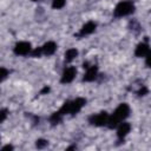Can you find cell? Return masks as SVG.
Wrapping results in <instances>:
<instances>
[{
  "instance_id": "cell-15",
  "label": "cell",
  "mask_w": 151,
  "mask_h": 151,
  "mask_svg": "<svg viewBox=\"0 0 151 151\" xmlns=\"http://www.w3.org/2000/svg\"><path fill=\"white\" fill-rule=\"evenodd\" d=\"M47 144H48V143H47V140H45V139H38L35 145H37V147H38V149H42V147H45Z\"/></svg>"
},
{
  "instance_id": "cell-9",
  "label": "cell",
  "mask_w": 151,
  "mask_h": 151,
  "mask_svg": "<svg viewBox=\"0 0 151 151\" xmlns=\"http://www.w3.org/2000/svg\"><path fill=\"white\" fill-rule=\"evenodd\" d=\"M96 29V24L93 21H88L86 22L81 28H80V32L77 34L78 37H85V35H88L91 33H93Z\"/></svg>"
},
{
  "instance_id": "cell-17",
  "label": "cell",
  "mask_w": 151,
  "mask_h": 151,
  "mask_svg": "<svg viewBox=\"0 0 151 151\" xmlns=\"http://www.w3.org/2000/svg\"><path fill=\"white\" fill-rule=\"evenodd\" d=\"M146 93H147V88H146L145 86H143V87L138 91V94H139V96H145Z\"/></svg>"
},
{
  "instance_id": "cell-7",
  "label": "cell",
  "mask_w": 151,
  "mask_h": 151,
  "mask_svg": "<svg viewBox=\"0 0 151 151\" xmlns=\"http://www.w3.org/2000/svg\"><path fill=\"white\" fill-rule=\"evenodd\" d=\"M87 70H86V72H85V74H84V78H83V80L84 81H93L96 78H97V76H98V68H97V66H87L86 67Z\"/></svg>"
},
{
  "instance_id": "cell-8",
  "label": "cell",
  "mask_w": 151,
  "mask_h": 151,
  "mask_svg": "<svg viewBox=\"0 0 151 151\" xmlns=\"http://www.w3.org/2000/svg\"><path fill=\"white\" fill-rule=\"evenodd\" d=\"M117 126H118V130H117V136H118V138H119V139H124V138L129 134V132H130V130H131V125H130L129 123H120V124H118Z\"/></svg>"
},
{
  "instance_id": "cell-18",
  "label": "cell",
  "mask_w": 151,
  "mask_h": 151,
  "mask_svg": "<svg viewBox=\"0 0 151 151\" xmlns=\"http://www.w3.org/2000/svg\"><path fill=\"white\" fill-rule=\"evenodd\" d=\"M2 150H13V146L12 145H6L2 147Z\"/></svg>"
},
{
  "instance_id": "cell-1",
  "label": "cell",
  "mask_w": 151,
  "mask_h": 151,
  "mask_svg": "<svg viewBox=\"0 0 151 151\" xmlns=\"http://www.w3.org/2000/svg\"><path fill=\"white\" fill-rule=\"evenodd\" d=\"M129 113H130V107H129V105L125 104V103L120 104V105L114 110V112H113L111 116H109V119H107V124H106V125H107L110 129L116 127L118 124H120V123L129 116Z\"/></svg>"
},
{
  "instance_id": "cell-10",
  "label": "cell",
  "mask_w": 151,
  "mask_h": 151,
  "mask_svg": "<svg viewBox=\"0 0 151 151\" xmlns=\"http://www.w3.org/2000/svg\"><path fill=\"white\" fill-rule=\"evenodd\" d=\"M150 53V48H149V45L145 44V42H140L137 47H136V51H134V54L139 58L142 57H146L147 54Z\"/></svg>"
},
{
  "instance_id": "cell-19",
  "label": "cell",
  "mask_w": 151,
  "mask_h": 151,
  "mask_svg": "<svg viewBox=\"0 0 151 151\" xmlns=\"http://www.w3.org/2000/svg\"><path fill=\"white\" fill-rule=\"evenodd\" d=\"M33 1H38V0H33Z\"/></svg>"
},
{
  "instance_id": "cell-13",
  "label": "cell",
  "mask_w": 151,
  "mask_h": 151,
  "mask_svg": "<svg viewBox=\"0 0 151 151\" xmlns=\"http://www.w3.org/2000/svg\"><path fill=\"white\" fill-rule=\"evenodd\" d=\"M66 4V0H53L52 1V7L55 8V9H60L65 6Z\"/></svg>"
},
{
  "instance_id": "cell-12",
  "label": "cell",
  "mask_w": 151,
  "mask_h": 151,
  "mask_svg": "<svg viewBox=\"0 0 151 151\" xmlns=\"http://www.w3.org/2000/svg\"><path fill=\"white\" fill-rule=\"evenodd\" d=\"M77 55H78V51H77L76 48H70V50H67L66 53H65V60H66L67 63H70V61H72L74 58H77Z\"/></svg>"
},
{
  "instance_id": "cell-5",
  "label": "cell",
  "mask_w": 151,
  "mask_h": 151,
  "mask_svg": "<svg viewBox=\"0 0 151 151\" xmlns=\"http://www.w3.org/2000/svg\"><path fill=\"white\" fill-rule=\"evenodd\" d=\"M76 74H77V70H76V67H73V66L66 67V68L64 70L63 74H61V79H60V81H61L63 84H68V83H71V81L74 79Z\"/></svg>"
},
{
  "instance_id": "cell-16",
  "label": "cell",
  "mask_w": 151,
  "mask_h": 151,
  "mask_svg": "<svg viewBox=\"0 0 151 151\" xmlns=\"http://www.w3.org/2000/svg\"><path fill=\"white\" fill-rule=\"evenodd\" d=\"M7 117V110H0V123H2Z\"/></svg>"
},
{
  "instance_id": "cell-14",
  "label": "cell",
  "mask_w": 151,
  "mask_h": 151,
  "mask_svg": "<svg viewBox=\"0 0 151 151\" xmlns=\"http://www.w3.org/2000/svg\"><path fill=\"white\" fill-rule=\"evenodd\" d=\"M7 76H8V71H7V68H5V67H0V83L4 81V80L7 78Z\"/></svg>"
},
{
  "instance_id": "cell-6",
  "label": "cell",
  "mask_w": 151,
  "mask_h": 151,
  "mask_svg": "<svg viewBox=\"0 0 151 151\" xmlns=\"http://www.w3.org/2000/svg\"><path fill=\"white\" fill-rule=\"evenodd\" d=\"M31 44L27 41H20L14 46V53L17 55H26L31 52Z\"/></svg>"
},
{
  "instance_id": "cell-4",
  "label": "cell",
  "mask_w": 151,
  "mask_h": 151,
  "mask_svg": "<svg viewBox=\"0 0 151 151\" xmlns=\"http://www.w3.org/2000/svg\"><path fill=\"white\" fill-rule=\"evenodd\" d=\"M107 119H109V113L103 111L99 112L97 114H93L90 117V123L94 126H104L107 124Z\"/></svg>"
},
{
  "instance_id": "cell-3",
  "label": "cell",
  "mask_w": 151,
  "mask_h": 151,
  "mask_svg": "<svg viewBox=\"0 0 151 151\" xmlns=\"http://www.w3.org/2000/svg\"><path fill=\"white\" fill-rule=\"evenodd\" d=\"M134 11V5L132 1H122L114 8V17H125Z\"/></svg>"
},
{
  "instance_id": "cell-2",
  "label": "cell",
  "mask_w": 151,
  "mask_h": 151,
  "mask_svg": "<svg viewBox=\"0 0 151 151\" xmlns=\"http://www.w3.org/2000/svg\"><path fill=\"white\" fill-rule=\"evenodd\" d=\"M86 105V100L84 99V98H77V99H74V100H72V101H65L64 103V105L61 106V109L58 111V113L60 114V116H64V114H67V113H70V114H76V113H78L84 106Z\"/></svg>"
},
{
  "instance_id": "cell-11",
  "label": "cell",
  "mask_w": 151,
  "mask_h": 151,
  "mask_svg": "<svg viewBox=\"0 0 151 151\" xmlns=\"http://www.w3.org/2000/svg\"><path fill=\"white\" fill-rule=\"evenodd\" d=\"M55 51H57V45L53 41H48L44 44V46H41V52L46 55H52Z\"/></svg>"
}]
</instances>
